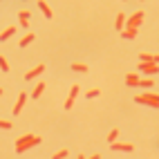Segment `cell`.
Returning a JSON list of instances; mask_svg holds the SVG:
<instances>
[{
  "label": "cell",
  "mask_w": 159,
  "mask_h": 159,
  "mask_svg": "<svg viewBox=\"0 0 159 159\" xmlns=\"http://www.w3.org/2000/svg\"><path fill=\"white\" fill-rule=\"evenodd\" d=\"M0 128H2V130H11V128H14V123H11V121H5V119H0Z\"/></svg>",
  "instance_id": "20"
},
{
  "label": "cell",
  "mask_w": 159,
  "mask_h": 159,
  "mask_svg": "<svg viewBox=\"0 0 159 159\" xmlns=\"http://www.w3.org/2000/svg\"><path fill=\"white\" fill-rule=\"evenodd\" d=\"M31 40H34V34H27V36L20 38V43H18V45H20V47H27V45L31 43Z\"/></svg>",
  "instance_id": "16"
},
{
  "label": "cell",
  "mask_w": 159,
  "mask_h": 159,
  "mask_svg": "<svg viewBox=\"0 0 159 159\" xmlns=\"http://www.w3.org/2000/svg\"><path fill=\"white\" fill-rule=\"evenodd\" d=\"M14 34H16V27H7V29L0 31V40H9Z\"/></svg>",
  "instance_id": "13"
},
{
  "label": "cell",
  "mask_w": 159,
  "mask_h": 159,
  "mask_svg": "<svg viewBox=\"0 0 159 159\" xmlns=\"http://www.w3.org/2000/svg\"><path fill=\"white\" fill-rule=\"evenodd\" d=\"M79 92H81V85H72V90H70V99H76Z\"/></svg>",
  "instance_id": "19"
},
{
  "label": "cell",
  "mask_w": 159,
  "mask_h": 159,
  "mask_svg": "<svg viewBox=\"0 0 159 159\" xmlns=\"http://www.w3.org/2000/svg\"><path fill=\"white\" fill-rule=\"evenodd\" d=\"M43 72H45V65H36L34 70H29V72L25 74V79H27V81H31V79H36L38 74H43Z\"/></svg>",
  "instance_id": "7"
},
{
  "label": "cell",
  "mask_w": 159,
  "mask_h": 159,
  "mask_svg": "<svg viewBox=\"0 0 159 159\" xmlns=\"http://www.w3.org/2000/svg\"><path fill=\"white\" fill-rule=\"evenodd\" d=\"M0 70H2V72H9V63H7L5 56H0Z\"/></svg>",
  "instance_id": "23"
},
{
  "label": "cell",
  "mask_w": 159,
  "mask_h": 159,
  "mask_svg": "<svg viewBox=\"0 0 159 159\" xmlns=\"http://www.w3.org/2000/svg\"><path fill=\"white\" fill-rule=\"evenodd\" d=\"M110 150H114V152H116V150H121V152H132L134 146H132V143H114V141H112V143H110Z\"/></svg>",
  "instance_id": "5"
},
{
  "label": "cell",
  "mask_w": 159,
  "mask_h": 159,
  "mask_svg": "<svg viewBox=\"0 0 159 159\" xmlns=\"http://www.w3.org/2000/svg\"><path fill=\"white\" fill-rule=\"evenodd\" d=\"M125 85H130V88H137L139 85V74H128V76H125Z\"/></svg>",
  "instance_id": "9"
},
{
  "label": "cell",
  "mask_w": 159,
  "mask_h": 159,
  "mask_svg": "<svg viewBox=\"0 0 159 159\" xmlns=\"http://www.w3.org/2000/svg\"><path fill=\"white\" fill-rule=\"evenodd\" d=\"M36 143H40V137H36V134H23V137H20V139L16 141V152H18V155H23L27 148L36 146Z\"/></svg>",
  "instance_id": "1"
},
{
  "label": "cell",
  "mask_w": 159,
  "mask_h": 159,
  "mask_svg": "<svg viewBox=\"0 0 159 159\" xmlns=\"http://www.w3.org/2000/svg\"><path fill=\"white\" fill-rule=\"evenodd\" d=\"M18 18H20V25H23V27H27V25H29V18H31V14L23 9V11L18 14Z\"/></svg>",
  "instance_id": "14"
},
{
  "label": "cell",
  "mask_w": 159,
  "mask_h": 159,
  "mask_svg": "<svg viewBox=\"0 0 159 159\" xmlns=\"http://www.w3.org/2000/svg\"><path fill=\"white\" fill-rule=\"evenodd\" d=\"M38 7H40V11L45 14V18H54V14H52V9H49V5L45 0H38Z\"/></svg>",
  "instance_id": "10"
},
{
  "label": "cell",
  "mask_w": 159,
  "mask_h": 159,
  "mask_svg": "<svg viewBox=\"0 0 159 159\" xmlns=\"http://www.w3.org/2000/svg\"><path fill=\"white\" fill-rule=\"evenodd\" d=\"M141 63H157L159 65V54H139Z\"/></svg>",
  "instance_id": "8"
},
{
  "label": "cell",
  "mask_w": 159,
  "mask_h": 159,
  "mask_svg": "<svg viewBox=\"0 0 159 159\" xmlns=\"http://www.w3.org/2000/svg\"><path fill=\"white\" fill-rule=\"evenodd\" d=\"M25 101H27V92H20V97H18L16 105H14V114H20V112H23V108H25Z\"/></svg>",
  "instance_id": "6"
},
{
  "label": "cell",
  "mask_w": 159,
  "mask_h": 159,
  "mask_svg": "<svg viewBox=\"0 0 159 159\" xmlns=\"http://www.w3.org/2000/svg\"><path fill=\"white\" fill-rule=\"evenodd\" d=\"M114 27H116V31H123V29H125V16H123V14H116Z\"/></svg>",
  "instance_id": "11"
},
{
  "label": "cell",
  "mask_w": 159,
  "mask_h": 159,
  "mask_svg": "<svg viewBox=\"0 0 159 159\" xmlns=\"http://www.w3.org/2000/svg\"><path fill=\"white\" fill-rule=\"evenodd\" d=\"M67 155H70V152H67V150H65V148H63V150H58V152H56V155H54V157H56V159H65V157H67Z\"/></svg>",
  "instance_id": "25"
},
{
  "label": "cell",
  "mask_w": 159,
  "mask_h": 159,
  "mask_svg": "<svg viewBox=\"0 0 159 159\" xmlns=\"http://www.w3.org/2000/svg\"><path fill=\"white\" fill-rule=\"evenodd\" d=\"M137 88H152V79H139V85Z\"/></svg>",
  "instance_id": "18"
},
{
  "label": "cell",
  "mask_w": 159,
  "mask_h": 159,
  "mask_svg": "<svg viewBox=\"0 0 159 159\" xmlns=\"http://www.w3.org/2000/svg\"><path fill=\"white\" fill-rule=\"evenodd\" d=\"M43 90H45V81H40V83H36V88L31 90V99H38L40 94H43Z\"/></svg>",
  "instance_id": "12"
},
{
  "label": "cell",
  "mask_w": 159,
  "mask_h": 159,
  "mask_svg": "<svg viewBox=\"0 0 159 159\" xmlns=\"http://www.w3.org/2000/svg\"><path fill=\"white\" fill-rule=\"evenodd\" d=\"M143 20V11H134L130 18H125V27H139Z\"/></svg>",
  "instance_id": "4"
},
{
  "label": "cell",
  "mask_w": 159,
  "mask_h": 159,
  "mask_svg": "<svg viewBox=\"0 0 159 159\" xmlns=\"http://www.w3.org/2000/svg\"><path fill=\"white\" fill-rule=\"evenodd\" d=\"M72 70L83 74V72H88V65H83V63H72Z\"/></svg>",
  "instance_id": "17"
},
{
  "label": "cell",
  "mask_w": 159,
  "mask_h": 159,
  "mask_svg": "<svg viewBox=\"0 0 159 159\" xmlns=\"http://www.w3.org/2000/svg\"><path fill=\"white\" fill-rule=\"evenodd\" d=\"M99 92H101L99 88H94V90H88V92H85V97H88V99H94V97H99Z\"/></svg>",
  "instance_id": "22"
},
{
  "label": "cell",
  "mask_w": 159,
  "mask_h": 159,
  "mask_svg": "<svg viewBox=\"0 0 159 159\" xmlns=\"http://www.w3.org/2000/svg\"><path fill=\"white\" fill-rule=\"evenodd\" d=\"M116 137H119V130H110V134H108V143H112V141H116Z\"/></svg>",
  "instance_id": "21"
},
{
  "label": "cell",
  "mask_w": 159,
  "mask_h": 159,
  "mask_svg": "<svg viewBox=\"0 0 159 159\" xmlns=\"http://www.w3.org/2000/svg\"><path fill=\"white\" fill-rule=\"evenodd\" d=\"M0 94H2V88H0Z\"/></svg>",
  "instance_id": "26"
},
{
  "label": "cell",
  "mask_w": 159,
  "mask_h": 159,
  "mask_svg": "<svg viewBox=\"0 0 159 159\" xmlns=\"http://www.w3.org/2000/svg\"><path fill=\"white\" fill-rule=\"evenodd\" d=\"M121 36H123V38H134V36H137V27H125V29L121 31Z\"/></svg>",
  "instance_id": "15"
},
{
  "label": "cell",
  "mask_w": 159,
  "mask_h": 159,
  "mask_svg": "<svg viewBox=\"0 0 159 159\" xmlns=\"http://www.w3.org/2000/svg\"><path fill=\"white\" fill-rule=\"evenodd\" d=\"M74 101H76V99H65V103H63V108H65V110H70V108H74Z\"/></svg>",
  "instance_id": "24"
},
{
  "label": "cell",
  "mask_w": 159,
  "mask_h": 159,
  "mask_svg": "<svg viewBox=\"0 0 159 159\" xmlns=\"http://www.w3.org/2000/svg\"><path fill=\"white\" fill-rule=\"evenodd\" d=\"M134 101H137V103H141V105H148V108H159V94H152V92L137 94Z\"/></svg>",
  "instance_id": "2"
},
{
  "label": "cell",
  "mask_w": 159,
  "mask_h": 159,
  "mask_svg": "<svg viewBox=\"0 0 159 159\" xmlns=\"http://www.w3.org/2000/svg\"><path fill=\"white\" fill-rule=\"evenodd\" d=\"M139 72H143L146 76H155V74L159 72V65L157 63H141L139 61Z\"/></svg>",
  "instance_id": "3"
}]
</instances>
